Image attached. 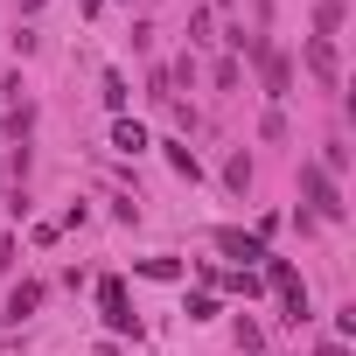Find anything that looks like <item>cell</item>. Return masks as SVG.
<instances>
[{
  "label": "cell",
  "mask_w": 356,
  "mask_h": 356,
  "mask_svg": "<svg viewBox=\"0 0 356 356\" xmlns=\"http://www.w3.org/2000/svg\"><path fill=\"white\" fill-rule=\"evenodd\" d=\"M112 147H119V154H140V147H147V133H140L133 119H119V126H112Z\"/></svg>",
  "instance_id": "9c48e42d"
},
{
  "label": "cell",
  "mask_w": 356,
  "mask_h": 356,
  "mask_svg": "<svg viewBox=\"0 0 356 356\" xmlns=\"http://www.w3.org/2000/svg\"><path fill=\"white\" fill-rule=\"evenodd\" d=\"M300 56H307V70H314V77H321V84H328V91H335V84H342V70H335V42H328V35H314V42H307V49H300Z\"/></svg>",
  "instance_id": "3957f363"
},
{
  "label": "cell",
  "mask_w": 356,
  "mask_h": 356,
  "mask_svg": "<svg viewBox=\"0 0 356 356\" xmlns=\"http://www.w3.org/2000/svg\"><path fill=\"white\" fill-rule=\"evenodd\" d=\"M300 196H307V210H314L321 224H342V217H349V203H342V189H335V175H321L314 161L300 168Z\"/></svg>",
  "instance_id": "6da1fadb"
},
{
  "label": "cell",
  "mask_w": 356,
  "mask_h": 356,
  "mask_svg": "<svg viewBox=\"0 0 356 356\" xmlns=\"http://www.w3.org/2000/svg\"><path fill=\"white\" fill-rule=\"evenodd\" d=\"M224 182H231V189H238V196H245V189H252V161H245V154H231V168H224Z\"/></svg>",
  "instance_id": "8fae6325"
},
{
  "label": "cell",
  "mask_w": 356,
  "mask_h": 356,
  "mask_svg": "<svg viewBox=\"0 0 356 356\" xmlns=\"http://www.w3.org/2000/svg\"><path fill=\"white\" fill-rule=\"evenodd\" d=\"M133 273H147V280H182V259H133Z\"/></svg>",
  "instance_id": "52a82bcc"
},
{
  "label": "cell",
  "mask_w": 356,
  "mask_h": 356,
  "mask_svg": "<svg viewBox=\"0 0 356 356\" xmlns=\"http://www.w3.org/2000/svg\"><path fill=\"white\" fill-rule=\"evenodd\" d=\"M35 307H42V286H35V280H22V286L8 293V321H29Z\"/></svg>",
  "instance_id": "5b68a950"
},
{
  "label": "cell",
  "mask_w": 356,
  "mask_h": 356,
  "mask_svg": "<svg viewBox=\"0 0 356 356\" xmlns=\"http://www.w3.org/2000/svg\"><path fill=\"white\" fill-rule=\"evenodd\" d=\"M266 280H273V286H280V293H286V286H300V273H293V266H286V259H273V252H266Z\"/></svg>",
  "instance_id": "30bf717a"
},
{
  "label": "cell",
  "mask_w": 356,
  "mask_h": 356,
  "mask_svg": "<svg viewBox=\"0 0 356 356\" xmlns=\"http://www.w3.org/2000/svg\"><path fill=\"white\" fill-rule=\"evenodd\" d=\"M217 252L245 259V266H266V238H245V231H217Z\"/></svg>",
  "instance_id": "277c9868"
},
{
  "label": "cell",
  "mask_w": 356,
  "mask_h": 356,
  "mask_svg": "<svg viewBox=\"0 0 356 356\" xmlns=\"http://www.w3.org/2000/svg\"><path fill=\"white\" fill-rule=\"evenodd\" d=\"M98 307H105V328L112 335H140V314L126 307V286L119 280H98Z\"/></svg>",
  "instance_id": "7a4b0ae2"
},
{
  "label": "cell",
  "mask_w": 356,
  "mask_h": 356,
  "mask_svg": "<svg viewBox=\"0 0 356 356\" xmlns=\"http://www.w3.org/2000/svg\"><path fill=\"white\" fill-rule=\"evenodd\" d=\"M98 91H105V105H112V112H126V98H133V91H126V77H119V70H105V77H98Z\"/></svg>",
  "instance_id": "ba28073f"
},
{
  "label": "cell",
  "mask_w": 356,
  "mask_h": 356,
  "mask_svg": "<svg viewBox=\"0 0 356 356\" xmlns=\"http://www.w3.org/2000/svg\"><path fill=\"white\" fill-rule=\"evenodd\" d=\"M168 168H175V175H189V182H203V161H196L182 140H168Z\"/></svg>",
  "instance_id": "8992f818"
}]
</instances>
